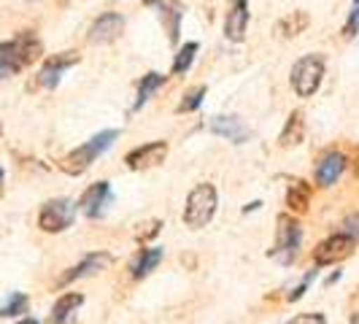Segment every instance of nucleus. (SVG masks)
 Returning <instances> with one entry per match:
<instances>
[{"instance_id":"obj_1","label":"nucleus","mask_w":359,"mask_h":324,"mask_svg":"<svg viewBox=\"0 0 359 324\" xmlns=\"http://www.w3.org/2000/svg\"><path fill=\"white\" fill-rule=\"evenodd\" d=\"M41 52H43V46L33 33H19L11 41H3L0 43V79L25 71L41 57Z\"/></svg>"},{"instance_id":"obj_2","label":"nucleus","mask_w":359,"mask_h":324,"mask_svg":"<svg viewBox=\"0 0 359 324\" xmlns=\"http://www.w3.org/2000/svg\"><path fill=\"white\" fill-rule=\"evenodd\" d=\"M116 138H119L116 130H103V133L92 135L87 144H81L79 149L68 151V154L60 160V170L68 173V176H81V173H87L92 168V162L97 160L103 151H108Z\"/></svg>"},{"instance_id":"obj_3","label":"nucleus","mask_w":359,"mask_h":324,"mask_svg":"<svg viewBox=\"0 0 359 324\" xmlns=\"http://www.w3.org/2000/svg\"><path fill=\"white\" fill-rule=\"evenodd\" d=\"M216 205H219V195H216L214 184H198L189 195H187V205H184V224L200 230L205 227L216 214Z\"/></svg>"},{"instance_id":"obj_4","label":"nucleus","mask_w":359,"mask_h":324,"mask_svg":"<svg viewBox=\"0 0 359 324\" xmlns=\"http://www.w3.org/2000/svg\"><path fill=\"white\" fill-rule=\"evenodd\" d=\"M276 243L268 252V257H276L281 265H292L294 257H297V249H300V241H303V230L297 224V219L289 214H281L276 219Z\"/></svg>"},{"instance_id":"obj_5","label":"nucleus","mask_w":359,"mask_h":324,"mask_svg":"<svg viewBox=\"0 0 359 324\" xmlns=\"http://www.w3.org/2000/svg\"><path fill=\"white\" fill-rule=\"evenodd\" d=\"M76 211H79V205H76L71 198L46 200V203L41 205V211H38V227H41L43 233H62V230H68L73 224Z\"/></svg>"},{"instance_id":"obj_6","label":"nucleus","mask_w":359,"mask_h":324,"mask_svg":"<svg viewBox=\"0 0 359 324\" xmlns=\"http://www.w3.org/2000/svg\"><path fill=\"white\" fill-rule=\"evenodd\" d=\"M324 79V57L322 54H306L292 68V87L300 97H311L319 90Z\"/></svg>"},{"instance_id":"obj_7","label":"nucleus","mask_w":359,"mask_h":324,"mask_svg":"<svg viewBox=\"0 0 359 324\" xmlns=\"http://www.w3.org/2000/svg\"><path fill=\"white\" fill-rule=\"evenodd\" d=\"M357 249V241L348 238L346 233H335L330 238H324L322 243L313 249V262L316 268H324V265H338L343 259H348Z\"/></svg>"},{"instance_id":"obj_8","label":"nucleus","mask_w":359,"mask_h":324,"mask_svg":"<svg viewBox=\"0 0 359 324\" xmlns=\"http://www.w3.org/2000/svg\"><path fill=\"white\" fill-rule=\"evenodd\" d=\"M76 205H79V211L87 216V219L103 216L106 208L111 205V184H108V181H97V184L87 187Z\"/></svg>"},{"instance_id":"obj_9","label":"nucleus","mask_w":359,"mask_h":324,"mask_svg":"<svg viewBox=\"0 0 359 324\" xmlns=\"http://www.w3.org/2000/svg\"><path fill=\"white\" fill-rule=\"evenodd\" d=\"M144 3L160 14L162 25H165V30H168V41H170V43H179L184 6H181L179 0H144Z\"/></svg>"},{"instance_id":"obj_10","label":"nucleus","mask_w":359,"mask_h":324,"mask_svg":"<svg viewBox=\"0 0 359 324\" xmlns=\"http://www.w3.org/2000/svg\"><path fill=\"white\" fill-rule=\"evenodd\" d=\"M76 62H79V54L76 52H62V54L49 57V60L41 65V71H38V84L46 87V90H54V87L60 84L62 73L68 71L71 65H76Z\"/></svg>"},{"instance_id":"obj_11","label":"nucleus","mask_w":359,"mask_h":324,"mask_svg":"<svg viewBox=\"0 0 359 324\" xmlns=\"http://www.w3.org/2000/svg\"><path fill=\"white\" fill-rule=\"evenodd\" d=\"M111 262H114V257H111L108 252H92V254H87V257H84L79 265H73L68 273H62V278H60V287H68V284L79 281V278L95 276V273L106 270Z\"/></svg>"},{"instance_id":"obj_12","label":"nucleus","mask_w":359,"mask_h":324,"mask_svg":"<svg viewBox=\"0 0 359 324\" xmlns=\"http://www.w3.org/2000/svg\"><path fill=\"white\" fill-rule=\"evenodd\" d=\"M165 157H168V144L165 141H151V144L133 149L125 157V162L130 170H146V168H154V165L165 162Z\"/></svg>"},{"instance_id":"obj_13","label":"nucleus","mask_w":359,"mask_h":324,"mask_svg":"<svg viewBox=\"0 0 359 324\" xmlns=\"http://www.w3.org/2000/svg\"><path fill=\"white\" fill-rule=\"evenodd\" d=\"M122 30H125V19L122 14H114V11H108V14H100V17L92 22L90 27V43H114L116 38L122 36Z\"/></svg>"},{"instance_id":"obj_14","label":"nucleus","mask_w":359,"mask_h":324,"mask_svg":"<svg viewBox=\"0 0 359 324\" xmlns=\"http://www.w3.org/2000/svg\"><path fill=\"white\" fill-rule=\"evenodd\" d=\"M205 127H208L214 135H222V138H227V141H233V144H246V141H249V127L243 125L238 116L219 114V116H211Z\"/></svg>"},{"instance_id":"obj_15","label":"nucleus","mask_w":359,"mask_h":324,"mask_svg":"<svg viewBox=\"0 0 359 324\" xmlns=\"http://www.w3.org/2000/svg\"><path fill=\"white\" fill-rule=\"evenodd\" d=\"M246 27H249V6L246 0H233V8L224 19V36L233 43H241L246 38Z\"/></svg>"},{"instance_id":"obj_16","label":"nucleus","mask_w":359,"mask_h":324,"mask_svg":"<svg viewBox=\"0 0 359 324\" xmlns=\"http://www.w3.org/2000/svg\"><path fill=\"white\" fill-rule=\"evenodd\" d=\"M346 170V154L343 151H327L322 160H319V165H316V184L319 187H332L335 181L341 179V173Z\"/></svg>"},{"instance_id":"obj_17","label":"nucleus","mask_w":359,"mask_h":324,"mask_svg":"<svg viewBox=\"0 0 359 324\" xmlns=\"http://www.w3.org/2000/svg\"><path fill=\"white\" fill-rule=\"evenodd\" d=\"M84 306V295L81 292H65L57 297V303L52 306V316L49 322L52 324H68L73 319V313Z\"/></svg>"},{"instance_id":"obj_18","label":"nucleus","mask_w":359,"mask_h":324,"mask_svg":"<svg viewBox=\"0 0 359 324\" xmlns=\"http://www.w3.org/2000/svg\"><path fill=\"white\" fill-rule=\"evenodd\" d=\"M162 257H165V249L160 246H151V249H141V254L135 257V262L130 265V273H133V278H146L151 270L157 268L162 262Z\"/></svg>"},{"instance_id":"obj_19","label":"nucleus","mask_w":359,"mask_h":324,"mask_svg":"<svg viewBox=\"0 0 359 324\" xmlns=\"http://www.w3.org/2000/svg\"><path fill=\"white\" fill-rule=\"evenodd\" d=\"M308 203H311V184L303 179H294L289 184V192H287V205L292 211L303 214L308 211Z\"/></svg>"},{"instance_id":"obj_20","label":"nucleus","mask_w":359,"mask_h":324,"mask_svg":"<svg viewBox=\"0 0 359 324\" xmlns=\"http://www.w3.org/2000/svg\"><path fill=\"white\" fill-rule=\"evenodd\" d=\"M162 84H165V76L162 73H146L144 79H141V84H138V100H135V106L133 111H138V108H144V103L154 95V92L160 90Z\"/></svg>"},{"instance_id":"obj_21","label":"nucleus","mask_w":359,"mask_h":324,"mask_svg":"<svg viewBox=\"0 0 359 324\" xmlns=\"http://www.w3.org/2000/svg\"><path fill=\"white\" fill-rule=\"evenodd\" d=\"M27 308H30V297H27V295H22V292H14V295L0 306V319H14V316H22V313H27Z\"/></svg>"},{"instance_id":"obj_22","label":"nucleus","mask_w":359,"mask_h":324,"mask_svg":"<svg viewBox=\"0 0 359 324\" xmlns=\"http://www.w3.org/2000/svg\"><path fill=\"white\" fill-rule=\"evenodd\" d=\"M300 141H303V114L294 111V114L289 116L284 133H281V146H294V144H300Z\"/></svg>"},{"instance_id":"obj_23","label":"nucleus","mask_w":359,"mask_h":324,"mask_svg":"<svg viewBox=\"0 0 359 324\" xmlns=\"http://www.w3.org/2000/svg\"><path fill=\"white\" fill-rule=\"evenodd\" d=\"M198 43L195 41H189L187 46H181L179 54H176V62H173V73L176 76H184V73L192 68V62H195V54H198Z\"/></svg>"},{"instance_id":"obj_24","label":"nucleus","mask_w":359,"mask_h":324,"mask_svg":"<svg viewBox=\"0 0 359 324\" xmlns=\"http://www.w3.org/2000/svg\"><path fill=\"white\" fill-rule=\"evenodd\" d=\"M203 97H205V87L200 84V87H192V90L184 95V100L179 103V114H189V111H195V108H200V103H203Z\"/></svg>"},{"instance_id":"obj_25","label":"nucleus","mask_w":359,"mask_h":324,"mask_svg":"<svg viewBox=\"0 0 359 324\" xmlns=\"http://www.w3.org/2000/svg\"><path fill=\"white\" fill-rule=\"evenodd\" d=\"M313 278H316V270H311V273H306V278H303V281H300V284H297V287H294V289H292V292H289V295H287V300H289V303H294V300H300V297L306 295V289L311 287V281H313Z\"/></svg>"},{"instance_id":"obj_26","label":"nucleus","mask_w":359,"mask_h":324,"mask_svg":"<svg viewBox=\"0 0 359 324\" xmlns=\"http://www.w3.org/2000/svg\"><path fill=\"white\" fill-rule=\"evenodd\" d=\"M359 33V0H354V11L348 14V22L343 27V36L346 38H354Z\"/></svg>"},{"instance_id":"obj_27","label":"nucleus","mask_w":359,"mask_h":324,"mask_svg":"<svg viewBox=\"0 0 359 324\" xmlns=\"http://www.w3.org/2000/svg\"><path fill=\"white\" fill-rule=\"evenodd\" d=\"M343 233L348 235V238H354V241H359V211H354V214H348L343 219Z\"/></svg>"},{"instance_id":"obj_28","label":"nucleus","mask_w":359,"mask_h":324,"mask_svg":"<svg viewBox=\"0 0 359 324\" xmlns=\"http://www.w3.org/2000/svg\"><path fill=\"white\" fill-rule=\"evenodd\" d=\"M287 324H327V319H324V313H297Z\"/></svg>"},{"instance_id":"obj_29","label":"nucleus","mask_w":359,"mask_h":324,"mask_svg":"<svg viewBox=\"0 0 359 324\" xmlns=\"http://www.w3.org/2000/svg\"><path fill=\"white\" fill-rule=\"evenodd\" d=\"M17 324H41L38 319H33V316H25V319H19Z\"/></svg>"},{"instance_id":"obj_30","label":"nucleus","mask_w":359,"mask_h":324,"mask_svg":"<svg viewBox=\"0 0 359 324\" xmlns=\"http://www.w3.org/2000/svg\"><path fill=\"white\" fill-rule=\"evenodd\" d=\"M338 278H341V270H338V273H332V276H330V278H327V284H335V281H338Z\"/></svg>"},{"instance_id":"obj_31","label":"nucleus","mask_w":359,"mask_h":324,"mask_svg":"<svg viewBox=\"0 0 359 324\" xmlns=\"http://www.w3.org/2000/svg\"><path fill=\"white\" fill-rule=\"evenodd\" d=\"M348 324H359V311L354 313V316H351V322H348Z\"/></svg>"},{"instance_id":"obj_32","label":"nucleus","mask_w":359,"mask_h":324,"mask_svg":"<svg viewBox=\"0 0 359 324\" xmlns=\"http://www.w3.org/2000/svg\"><path fill=\"white\" fill-rule=\"evenodd\" d=\"M354 173H357V179H359V157L354 160Z\"/></svg>"},{"instance_id":"obj_33","label":"nucleus","mask_w":359,"mask_h":324,"mask_svg":"<svg viewBox=\"0 0 359 324\" xmlns=\"http://www.w3.org/2000/svg\"><path fill=\"white\" fill-rule=\"evenodd\" d=\"M3 179H6V173H3V168H0V187H3Z\"/></svg>"},{"instance_id":"obj_34","label":"nucleus","mask_w":359,"mask_h":324,"mask_svg":"<svg viewBox=\"0 0 359 324\" xmlns=\"http://www.w3.org/2000/svg\"><path fill=\"white\" fill-rule=\"evenodd\" d=\"M0 133H3V122H0Z\"/></svg>"}]
</instances>
